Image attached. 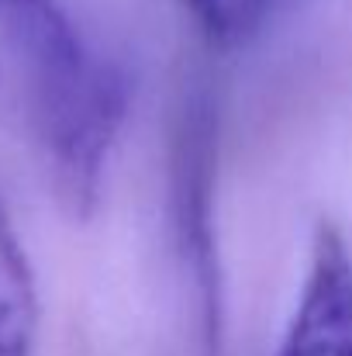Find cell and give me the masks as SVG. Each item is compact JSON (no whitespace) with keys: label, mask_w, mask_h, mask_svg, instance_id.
<instances>
[{"label":"cell","mask_w":352,"mask_h":356,"mask_svg":"<svg viewBox=\"0 0 352 356\" xmlns=\"http://www.w3.org/2000/svg\"><path fill=\"white\" fill-rule=\"evenodd\" d=\"M0 111L56 201L76 218L90 215L128 115V80L59 0H0Z\"/></svg>","instance_id":"obj_1"},{"label":"cell","mask_w":352,"mask_h":356,"mask_svg":"<svg viewBox=\"0 0 352 356\" xmlns=\"http://www.w3.org/2000/svg\"><path fill=\"white\" fill-rule=\"evenodd\" d=\"M218 108L204 87L187 90L169 142V225L190 291V312L204 353L225 339V270L218 249Z\"/></svg>","instance_id":"obj_2"},{"label":"cell","mask_w":352,"mask_h":356,"mask_svg":"<svg viewBox=\"0 0 352 356\" xmlns=\"http://www.w3.org/2000/svg\"><path fill=\"white\" fill-rule=\"evenodd\" d=\"M276 356H352V249L332 222H318L297 305Z\"/></svg>","instance_id":"obj_3"},{"label":"cell","mask_w":352,"mask_h":356,"mask_svg":"<svg viewBox=\"0 0 352 356\" xmlns=\"http://www.w3.org/2000/svg\"><path fill=\"white\" fill-rule=\"evenodd\" d=\"M38 332V291L28 252L0 201V356H31Z\"/></svg>","instance_id":"obj_4"},{"label":"cell","mask_w":352,"mask_h":356,"mask_svg":"<svg viewBox=\"0 0 352 356\" xmlns=\"http://www.w3.org/2000/svg\"><path fill=\"white\" fill-rule=\"evenodd\" d=\"M204 31V38L218 49H242L249 45L269 10V0H183Z\"/></svg>","instance_id":"obj_5"}]
</instances>
